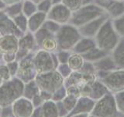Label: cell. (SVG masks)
I'll return each instance as SVG.
<instances>
[{
  "instance_id": "obj_11",
  "label": "cell",
  "mask_w": 124,
  "mask_h": 117,
  "mask_svg": "<svg viewBox=\"0 0 124 117\" xmlns=\"http://www.w3.org/2000/svg\"><path fill=\"white\" fill-rule=\"evenodd\" d=\"M110 53H108L104 50L100 49L98 47H95L91 51H89L87 53H85L84 55H81L83 56L85 61L92 62V63H94V62H97L98 60L102 58L103 57L108 56Z\"/></svg>"
},
{
  "instance_id": "obj_18",
  "label": "cell",
  "mask_w": 124,
  "mask_h": 117,
  "mask_svg": "<svg viewBox=\"0 0 124 117\" xmlns=\"http://www.w3.org/2000/svg\"><path fill=\"white\" fill-rule=\"evenodd\" d=\"M106 1H108V0H95L94 2H95V3H97V2H106Z\"/></svg>"
},
{
  "instance_id": "obj_15",
  "label": "cell",
  "mask_w": 124,
  "mask_h": 117,
  "mask_svg": "<svg viewBox=\"0 0 124 117\" xmlns=\"http://www.w3.org/2000/svg\"><path fill=\"white\" fill-rule=\"evenodd\" d=\"M66 7L71 11L75 12L82 6V0H64Z\"/></svg>"
},
{
  "instance_id": "obj_13",
  "label": "cell",
  "mask_w": 124,
  "mask_h": 117,
  "mask_svg": "<svg viewBox=\"0 0 124 117\" xmlns=\"http://www.w3.org/2000/svg\"><path fill=\"white\" fill-rule=\"evenodd\" d=\"M112 25L115 31L119 34L120 38L124 37V15L119 17L111 19Z\"/></svg>"
},
{
  "instance_id": "obj_9",
  "label": "cell",
  "mask_w": 124,
  "mask_h": 117,
  "mask_svg": "<svg viewBox=\"0 0 124 117\" xmlns=\"http://www.w3.org/2000/svg\"><path fill=\"white\" fill-rule=\"evenodd\" d=\"M96 44L95 39L92 38H81L80 40L77 42V44L74 46V51L75 53H78L80 55H84L87 53L89 51H91L94 48H95Z\"/></svg>"
},
{
  "instance_id": "obj_7",
  "label": "cell",
  "mask_w": 124,
  "mask_h": 117,
  "mask_svg": "<svg viewBox=\"0 0 124 117\" xmlns=\"http://www.w3.org/2000/svg\"><path fill=\"white\" fill-rule=\"evenodd\" d=\"M111 56L118 69H124V37L120 38L118 44L112 51Z\"/></svg>"
},
{
  "instance_id": "obj_1",
  "label": "cell",
  "mask_w": 124,
  "mask_h": 117,
  "mask_svg": "<svg viewBox=\"0 0 124 117\" xmlns=\"http://www.w3.org/2000/svg\"><path fill=\"white\" fill-rule=\"evenodd\" d=\"M94 39L98 48L111 54L112 51L119 41L120 37L112 27L110 18L103 23L94 37Z\"/></svg>"
},
{
  "instance_id": "obj_20",
  "label": "cell",
  "mask_w": 124,
  "mask_h": 117,
  "mask_svg": "<svg viewBox=\"0 0 124 117\" xmlns=\"http://www.w3.org/2000/svg\"><path fill=\"white\" fill-rule=\"evenodd\" d=\"M117 1H121V2H124V0H117Z\"/></svg>"
},
{
  "instance_id": "obj_2",
  "label": "cell",
  "mask_w": 124,
  "mask_h": 117,
  "mask_svg": "<svg viewBox=\"0 0 124 117\" xmlns=\"http://www.w3.org/2000/svg\"><path fill=\"white\" fill-rule=\"evenodd\" d=\"M105 13L106 12L102 7L93 2L81 6L78 10L73 12L70 20L72 25L78 28Z\"/></svg>"
},
{
  "instance_id": "obj_14",
  "label": "cell",
  "mask_w": 124,
  "mask_h": 117,
  "mask_svg": "<svg viewBox=\"0 0 124 117\" xmlns=\"http://www.w3.org/2000/svg\"><path fill=\"white\" fill-rule=\"evenodd\" d=\"M114 98L118 112L124 115V91L115 94Z\"/></svg>"
},
{
  "instance_id": "obj_6",
  "label": "cell",
  "mask_w": 124,
  "mask_h": 117,
  "mask_svg": "<svg viewBox=\"0 0 124 117\" xmlns=\"http://www.w3.org/2000/svg\"><path fill=\"white\" fill-rule=\"evenodd\" d=\"M96 4L102 8L110 19H114L124 15V2L108 0L106 2H97Z\"/></svg>"
},
{
  "instance_id": "obj_4",
  "label": "cell",
  "mask_w": 124,
  "mask_h": 117,
  "mask_svg": "<svg viewBox=\"0 0 124 117\" xmlns=\"http://www.w3.org/2000/svg\"><path fill=\"white\" fill-rule=\"evenodd\" d=\"M112 95L124 91V69H117L108 72L102 79H99Z\"/></svg>"
},
{
  "instance_id": "obj_16",
  "label": "cell",
  "mask_w": 124,
  "mask_h": 117,
  "mask_svg": "<svg viewBox=\"0 0 124 117\" xmlns=\"http://www.w3.org/2000/svg\"><path fill=\"white\" fill-rule=\"evenodd\" d=\"M43 48L46 51H54L57 49V42L51 38H46L42 43Z\"/></svg>"
},
{
  "instance_id": "obj_10",
  "label": "cell",
  "mask_w": 124,
  "mask_h": 117,
  "mask_svg": "<svg viewBox=\"0 0 124 117\" xmlns=\"http://www.w3.org/2000/svg\"><path fill=\"white\" fill-rule=\"evenodd\" d=\"M108 92V89L99 79H97L91 86V92L89 97L95 101H99Z\"/></svg>"
},
{
  "instance_id": "obj_17",
  "label": "cell",
  "mask_w": 124,
  "mask_h": 117,
  "mask_svg": "<svg viewBox=\"0 0 124 117\" xmlns=\"http://www.w3.org/2000/svg\"><path fill=\"white\" fill-rule=\"evenodd\" d=\"M95 2V0H82V6L88 5V4L93 3Z\"/></svg>"
},
{
  "instance_id": "obj_3",
  "label": "cell",
  "mask_w": 124,
  "mask_h": 117,
  "mask_svg": "<svg viewBox=\"0 0 124 117\" xmlns=\"http://www.w3.org/2000/svg\"><path fill=\"white\" fill-rule=\"evenodd\" d=\"M118 113L114 95L110 92L97 101L92 110V116L96 117H116Z\"/></svg>"
},
{
  "instance_id": "obj_19",
  "label": "cell",
  "mask_w": 124,
  "mask_h": 117,
  "mask_svg": "<svg viewBox=\"0 0 124 117\" xmlns=\"http://www.w3.org/2000/svg\"><path fill=\"white\" fill-rule=\"evenodd\" d=\"M116 117H124V115H123V114H120V113H118V115L116 116Z\"/></svg>"
},
{
  "instance_id": "obj_8",
  "label": "cell",
  "mask_w": 124,
  "mask_h": 117,
  "mask_svg": "<svg viewBox=\"0 0 124 117\" xmlns=\"http://www.w3.org/2000/svg\"><path fill=\"white\" fill-rule=\"evenodd\" d=\"M96 71H103V72H110L112 70L117 69L113 58L111 56V54L103 57L102 58L98 60L93 63Z\"/></svg>"
},
{
  "instance_id": "obj_5",
  "label": "cell",
  "mask_w": 124,
  "mask_h": 117,
  "mask_svg": "<svg viewBox=\"0 0 124 117\" xmlns=\"http://www.w3.org/2000/svg\"><path fill=\"white\" fill-rule=\"evenodd\" d=\"M108 18H109V17H108L106 13H105L102 16H100L99 17L93 20L86 23V24L78 27V29L79 33L81 34V37L94 38L97 32H98L99 30L101 28V27L103 25V23L106 22Z\"/></svg>"
},
{
  "instance_id": "obj_21",
  "label": "cell",
  "mask_w": 124,
  "mask_h": 117,
  "mask_svg": "<svg viewBox=\"0 0 124 117\" xmlns=\"http://www.w3.org/2000/svg\"><path fill=\"white\" fill-rule=\"evenodd\" d=\"M90 117H96V116H91Z\"/></svg>"
},
{
  "instance_id": "obj_12",
  "label": "cell",
  "mask_w": 124,
  "mask_h": 117,
  "mask_svg": "<svg viewBox=\"0 0 124 117\" xmlns=\"http://www.w3.org/2000/svg\"><path fill=\"white\" fill-rule=\"evenodd\" d=\"M85 59L83 56L78 53H74L71 56L68 57V63L69 68L71 69L72 71L77 72L80 71L81 69L82 68V66L85 63Z\"/></svg>"
}]
</instances>
